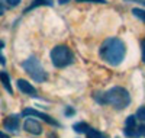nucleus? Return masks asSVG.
I'll use <instances>...</instances> for the list:
<instances>
[{"mask_svg": "<svg viewBox=\"0 0 145 138\" xmlns=\"http://www.w3.org/2000/svg\"><path fill=\"white\" fill-rule=\"evenodd\" d=\"M0 2H2V3H6L9 7H16V6L20 5L22 0H0Z\"/></svg>", "mask_w": 145, "mask_h": 138, "instance_id": "2eb2a0df", "label": "nucleus"}, {"mask_svg": "<svg viewBox=\"0 0 145 138\" xmlns=\"http://www.w3.org/2000/svg\"><path fill=\"white\" fill-rule=\"evenodd\" d=\"M58 2L61 3V5H64V3H67V2H68V0H58Z\"/></svg>", "mask_w": 145, "mask_h": 138, "instance_id": "393cba45", "label": "nucleus"}, {"mask_svg": "<svg viewBox=\"0 0 145 138\" xmlns=\"http://www.w3.org/2000/svg\"><path fill=\"white\" fill-rule=\"evenodd\" d=\"M99 54H100V57H102V60L105 62L116 67L125 60L126 47H125L122 39L113 38L112 36V38H107V39L103 41V44L100 45Z\"/></svg>", "mask_w": 145, "mask_h": 138, "instance_id": "f257e3e1", "label": "nucleus"}, {"mask_svg": "<svg viewBox=\"0 0 145 138\" xmlns=\"http://www.w3.org/2000/svg\"><path fill=\"white\" fill-rule=\"evenodd\" d=\"M5 10H6V7H5V5L0 2V16H2L3 13H5Z\"/></svg>", "mask_w": 145, "mask_h": 138, "instance_id": "4be33fe9", "label": "nucleus"}, {"mask_svg": "<svg viewBox=\"0 0 145 138\" xmlns=\"http://www.w3.org/2000/svg\"><path fill=\"white\" fill-rule=\"evenodd\" d=\"M141 48H142V62H145V39L142 41V45H141Z\"/></svg>", "mask_w": 145, "mask_h": 138, "instance_id": "aec40b11", "label": "nucleus"}, {"mask_svg": "<svg viewBox=\"0 0 145 138\" xmlns=\"http://www.w3.org/2000/svg\"><path fill=\"white\" fill-rule=\"evenodd\" d=\"M78 3H106L105 0H76Z\"/></svg>", "mask_w": 145, "mask_h": 138, "instance_id": "f3484780", "label": "nucleus"}, {"mask_svg": "<svg viewBox=\"0 0 145 138\" xmlns=\"http://www.w3.org/2000/svg\"><path fill=\"white\" fill-rule=\"evenodd\" d=\"M90 128L91 127L89 124H86V122H77V124L72 125V129H74L77 134H87Z\"/></svg>", "mask_w": 145, "mask_h": 138, "instance_id": "f8f14e48", "label": "nucleus"}, {"mask_svg": "<svg viewBox=\"0 0 145 138\" xmlns=\"http://www.w3.org/2000/svg\"><path fill=\"white\" fill-rule=\"evenodd\" d=\"M5 128L9 132H16L19 129V116L18 115H10L5 119Z\"/></svg>", "mask_w": 145, "mask_h": 138, "instance_id": "1a4fd4ad", "label": "nucleus"}, {"mask_svg": "<svg viewBox=\"0 0 145 138\" xmlns=\"http://www.w3.org/2000/svg\"><path fill=\"white\" fill-rule=\"evenodd\" d=\"M3 48H5V41H2V39H0V51H2Z\"/></svg>", "mask_w": 145, "mask_h": 138, "instance_id": "b1692460", "label": "nucleus"}, {"mask_svg": "<svg viewBox=\"0 0 145 138\" xmlns=\"http://www.w3.org/2000/svg\"><path fill=\"white\" fill-rule=\"evenodd\" d=\"M132 15H134L135 18L141 19L145 22V10L144 9H139V7H135V9H132Z\"/></svg>", "mask_w": 145, "mask_h": 138, "instance_id": "4468645a", "label": "nucleus"}, {"mask_svg": "<svg viewBox=\"0 0 145 138\" xmlns=\"http://www.w3.org/2000/svg\"><path fill=\"white\" fill-rule=\"evenodd\" d=\"M138 132H139V137H145V125H139Z\"/></svg>", "mask_w": 145, "mask_h": 138, "instance_id": "6ab92c4d", "label": "nucleus"}, {"mask_svg": "<svg viewBox=\"0 0 145 138\" xmlns=\"http://www.w3.org/2000/svg\"><path fill=\"white\" fill-rule=\"evenodd\" d=\"M0 83L3 84V87L10 95H13V89H12V84H10V77L6 71H0Z\"/></svg>", "mask_w": 145, "mask_h": 138, "instance_id": "9b49d317", "label": "nucleus"}, {"mask_svg": "<svg viewBox=\"0 0 145 138\" xmlns=\"http://www.w3.org/2000/svg\"><path fill=\"white\" fill-rule=\"evenodd\" d=\"M116 138H119V137H116Z\"/></svg>", "mask_w": 145, "mask_h": 138, "instance_id": "a878e982", "label": "nucleus"}, {"mask_svg": "<svg viewBox=\"0 0 145 138\" xmlns=\"http://www.w3.org/2000/svg\"><path fill=\"white\" fill-rule=\"evenodd\" d=\"M135 116H137V119H139V121H144V122H145V106H142V108H139V109L137 110Z\"/></svg>", "mask_w": 145, "mask_h": 138, "instance_id": "dca6fc26", "label": "nucleus"}, {"mask_svg": "<svg viewBox=\"0 0 145 138\" xmlns=\"http://www.w3.org/2000/svg\"><path fill=\"white\" fill-rule=\"evenodd\" d=\"M22 116H36V118H41L42 121L48 122V124H51L54 125V127H59V122H57L55 119H52L50 115H46L44 114V112H39V110H36V109H32V108H28L22 112Z\"/></svg>", "mask_w": 145, "mask_h": 138, "instance_id": "39448f33", "label": "nucleus"}, {"mask_svg": "<svg viewBox=\"0 0 145 138\" xmlns=\"http://www.w3.org/2000/svg\"><path fill=\"white\" fill-rule=\"evenodd\" d=\"M51 61H52V64L55 67L63 68V67H67V66L72 64L74 55H72L71 49L67 45H57L51 51Z\"/></svg>", "mask_w": 145, "mask_h": 138, "instance_id": "20e7f679", "label": "nucleus"}, {"mask_svg": "<svg viewBox=\"0 0 145 138\" xmlns=\"http://www.w3.org/2000/svg\"><path fill=\"white\" fill-rule=\"evenodd\" d=\"M94 100L100 105H112L115 109H126L129 105H131V95L128 93L126 89L123 87H119V86H115L112 89H109L103 93L97 92L94 93Z\"/></svg>", "mask_w": 145, "mask_h": 138, "instance_id": "f03ea898", "label": "nucleus"}, {"mask_svg": "<svg viewBox=\"0 0 145 138\" xmlns=\"http://www.w3.org/2000/svg\"><path fill=\"white\" fill-rule=\"evenodd\" d=\"M52 5H54L52 0H33V2L23 10V13H28V12L33 10L35 7H39V6H52Z\"/></svg>", "mask_w": 145, "mask_h": 138, "instance_id": "9d476101", "label": "nucleus"}, {"mask_svg": "<svg viewBox=\"0 0 145 138\" xmlns=\"http://www.w3.org/2000/svg\"><path fill=\"white\" fill-rule=\"evenodd\" d=\"M6 64V58L5 55H2V51H0V66H5Z\"/></svg>", "mask_w": 145, "mask_h": 138, "instance_id": "412c9836", "label": "nucleus"}, {"mask_svg": "<svg viewBox=\"0 0 145 138\" xmlns=\"http://www.w3.org/2000/svg\"><path fill=\"white\" fill-rule=\"evenodd\" d=\"M22 68L25 70L29 76L32 77V80H35L36 83H44L48 79V74L44 70L42 64L39 62V60L36 58V57H33V55L22 62Z\"/></svg>", "mask_w": 145, "mask_h": 138, "instance_id": "7ed1b4c3", "label": "nucleus"}, {"mask_svg": "<svg viewBox=\"0 0 145 138\" xmlns=\"http://www.w3.org/2000/svg\"><path fill=\"white\" fill-rule=\"evenodd\" d=\"M16 84H18V89H19L22 93L29 95V96H35V95H36V89H35V87H33L29 81L23 80V79H19V80L16 81Z\"/></svg>", "mask_w": 145, "mask_h": 138, "instance_id": "6e6552de", "label": "nucleus"}, {"mask_svg": "<svg viewBox=\"0 0 145 138\" xmlns=\"http://www.w3.org/2000/svg\"><path fill=\"white\" fill-rule=\"evenodd\" d=\"M0 138H10L7 134H5V132H2V131H0Z\"/></svg>", "mask_w": 145, "mask_h": 138, "instance_id": "5701e85b", "label": "nucleus"}, {"mask_svg": "<svg viewBox=\"0 0 145 138\" xmlns=\"http://www.w3.org/2000/svg\"><path fill=\"white\" fill-rule=\"evenodd\" d=\"M23 128H25L26 132L32 134V135H41L42 134V125L38 122V121H35L32 118H28L25 121V124H23Z\"/></svg>", "mask_w": 145, "mask_h": 138, "instance_id": "0eeeda50", "label": "nucleus"}, {"mask_svg": "<svg viewBox=\"0 0 145 138\" xmlns=\"http://www.w3.org/2000/svg\"><path fill=\"white\" fill-rule=\"evenodd\" d=\"M123 132H125V135L129 137V138H138V137H139L138 127H137V116H135V115H131V116L126 118Z\"/></svg>", "mask_w": 145, "mask_h": 138, "instance_id": "423d86ee", "label": "nucleus"}, {"mask_svg": "<svg viewBox=\"0 0 145 138\" xmlns=\"http://www.w3.org/2000/svg\"><path fill=\"white\" fill-rule=\"evenodd\" d=\"M74 114H76V110L72 109L71 106H68V108L65 109V115H67V116H71V115H74Z\"/></svg>", "mask_w": 145, "mask_h": 138, "instance_id": "a211bd4d", "label": "nucleus"}, {"mask_svg": "<svg viewBox=\"0 0 145 138\" xmlns=\"http://www.w3.org/2000/svg\"><path fill=\"white\" fill-rule=\"evenodd\" d=\"M86 135H87V138H107L103 132H100L99 129H94V128H90Z\"/></svg>", "mask_w": 145, "mask_h": 138, "instance_id": "ddd939ff", "label": "nucleus"}]
</instances>
